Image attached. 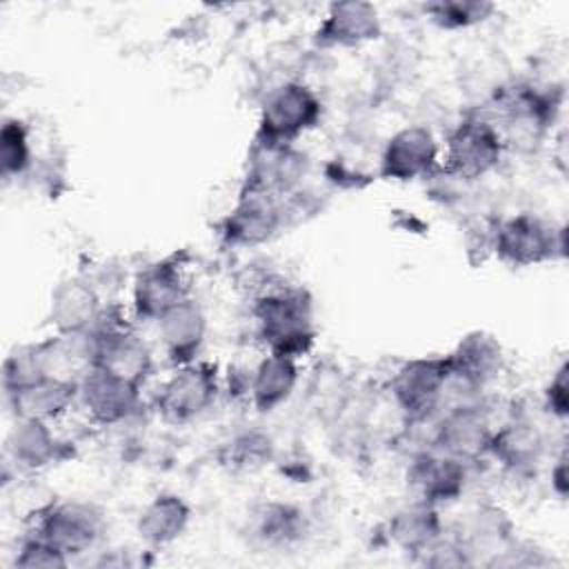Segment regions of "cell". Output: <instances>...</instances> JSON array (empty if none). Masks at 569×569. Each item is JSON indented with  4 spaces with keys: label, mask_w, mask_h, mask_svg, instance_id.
<instances>
[{
    "label": "cell",
    "mask_w": 569,
    "mask_h": 569,
    "mask_svg": "<svg viewBox=\"0 0 569 569\" xmlns=\"http://www.w3.org/2000/svg\"><path fill=\"white\" fill-rule=\"evenodd\" d=\"M300 385V360L278 353H262L249 369L247 402L260 416L284 407Z\"/></svg>",
    "instance_id": "cb8c5ba5"
},
{
    "label": "cell",
    "mask_w": 569,
    "mask_h": 569,
    "mask_svg": "<svg viewBox=\"0 0 569 569\" xmlns=\"http://www.w3.org/2000/svg\"><path fill=\"white\" fill-rule=\"evenodd\" d=\"M562 104L560 89L538 82H513L496 91L485 113L502 136L507 151L531 153L551 131Z\"/></svg>",
    "instance_id": "7a4b0ae2"
},
{
    "label": "cell",
    "mask_w": 569,
    "mask_h": 569,
    "mask_svg": "<svg viewBox=\"0 0 569 569\" xmlns=\"http://www.w3.org/2000/svg\"><path fill=\"white\" fill-rule=\"evenodd\" d=\"M104 298L87 273L60 278L47 302V325L58 336H84L98 320Z\"/></svg>",
    "instance_id": "ffe728a7"
},
{
    "label": "cell",
    "mask_w": 569,
    "mask_h": 569,
    "mask_svg": "<svg viewBox=\"0 0 569 569\" xmlns=\"http://www.w3.org/2000/svg\"><path fill=\"white\" fill-rule=\"evenodd\" d=\"M253 333L264 353L302 360L318 340L316 307L302 284L280 280L267 291L249 298Z\"/></svg>",
    "instance_id": "6da1fadb"
},
{
    "label": "cell",
    "mask_w": 569,
    "mask_h": 569,
    "mask_svg": "<svg viewBox=\"0 0 569 569\" xmlns=\"http://www.w3.org/2000/svg\"><path fill=\"white\" fill-rule=\"evenodd\" d=\"M69 456V442L58 436L53 422L11 418L4 438V460L20 473H40Z\"/></svg>",
    "instance_id": "44dd1931"
},
{
    "label": "cell",
    "mask_w": 569,
    "mask_h": 569,
    "mask_svg": "<svg viewBox=\"0 0 569 569\" xmlns=\"http://www.w3.org/2000/svg\"><path fill=\"white\" fill-rule=\"evenodd\" d=\"M469 469L471 465L427 445L411 453L405 469V482L416 500L442 509L465 496Z\"/></svg>",
    "instance_id": "2e32d148"
},
{
    "label": "cell",
    "mask_w": 569,
    "mask_h": 569,
    "mask_svg": "<svg viewBox=\"0 0 569 569\" xmlns=\"http://www.w3.org/2000/svg\"><path fill=\"white\" fill-rule=\"evenodd\" d=\"M489 249L513 269L553 262L565 256V227L540 213L518 211L491 227Z\"/></svg>",
    "instance_id": "52a82bcc"
},
{
    "label": "cell",
    "mask_w": 569,
    "mask_h": 569,
    "mask_svg": "<svg viewBox=\"0 0 569 569\" xmlns=\"http://www.w3.org/2000/svg\"><path fill=\"white\" fill-rule=\"evenodd\" d=\"M385 393L407 425H429L447 405L449 367L442 356H416L398 362Z\"/></svg>",
    "instance_id": "277c9868"
},
{
    "label": "cell",
    "mask_w": 569,
    "mask_h": 569,
    "mask_svg": "<svg viewBox=\"0 0 569 569\" xmlns=\"http://www.w3.org/2000/svg\"><path fill=\"white\" fill-rule=\"evenodd\" d=\"M542 407L549 413V418L558 422H565L569 416V380L565 360H560V365L553 369L549 382L542 389Z\"/></svg>",
    "instance_id": "836d02e7"
},
{
    "label": "cell",
    "mask_w": 569,
    "mask_h": 569,
    "mask_svg": "<svg viewBox=\"0 0 569 569\" xmlns=\"http://www.w3.org/2000/svg\"><path fill=\"white\" fill-rule=\"evenodd\" d=\"M462 542L467 545L473 565H489L509 547V542L516 538L513 522L509 520V513L491 502L478 505L471 513L462 531H458Z\"/></svg>",
    "instance_id": "83f0119b"
},
{
    "label": "cell",
    "mask_w": 569,
    "mask_h": 569,
    "mask_svg": "<svg viewBox=\"0 0 569 569\" xmlns=\"http://www.w3.org/2000/svg\"><path fill=\"white\" fill-rule=\"evenodd\" d=\"M291 216L289 198L240 187L233 207L218 224L220 240L233 249H253L271 242Z\"/></svg>",
    "instance_id": "4fadbf2b"
},
{
    "label": "cell",
    "mask_w": 569,
    "mask_h": 569,
    "mask_svg": "<svg viewBox=\"0 0 569 569\" xmlns=\"http://www.w3.org/2000/svg\"><path fill=\"white\" fill-rule=\"evenodd\" d=\"M222 393V376L216 362L196 360L173 367L158 385L151 407L156 416L173 427H184L207 416Z\"/></svg>",
    "instance_id": "ba28073f"
},
{
    "label": "cell",
    "mask_w": 569,
    "mask_h": 569,
    "mask_svg": "<svg viewBox=\"0 0 569 569\" xmlns=\"http://www.w3.org/2000/svg\"><path fill=\"white\" fill-rule=\"evenodd\" d=\"M107 529L100 507L89 500L58 498L40 505L29 518V533L51 542L71 560L98 547Z\"/></svg>",
    "instance_id": "30bf717a"
},
{
    "label": "cell",
    "mask_w": 569,
    "mask_h": 569,
    "mask_svg": "<svg viewBox=\"0 0 569 569\" xmlns=\"http://www.w3.org/2000/svg\"><path fill=\"white\" fill-rule=\"evenodd\" d=\"M89 362L109 369L138 385H147L153 373V349L138 329L129 307L118 300L104 302L98 320L84 333Z\"/></svg>",
    "instance_id": "3957f363"
},
{
    "label": "cell",
    "mask_w": 569,
    "mask_h": 569,
    "mask_svg": "<svg viewBox=\"0 0 569 569\" xmlns=\"http://www.w3.org/2000/svg\"><path fill=\"white\" fill-rule=\"evenodd\" d=\"M36 164L29 124L18 116H4L0 127V173L4 182L24 178Z\"/></svg>",
    "instance_id": "f546056e"
},
{
    "label": "cell",
    "mask_w": 569,
    "mask_h": 569,
    "mask_svg": "<svg viewBox=\"0 0 569 569\" xmlns=\"http://www.w3.org/2000/svg\"><path fill=\"white\" fill-rule=\"evenodd\" d=\"M411 562L420 567L433 569H451V567H473V558L458 533L445 531L436 542H431L422 553H418Z\"/></svg>",
    "instance_id": "d6a6232c"
},
{
    "label": "cell",
    "mask_w": 569,
    "mask_h": 569,
    "mask_svg": "<svg viewBox=\"0 0 569 569\" xmlns=\"http://www.w3.org/2000/svg\"><path fill=\"white\" fill-rule=\"evenodd\" d=\"M505 153L507 147L496 124L485 111H471L462 116L445 138L440 173L460 182H476L493 173L502 164Z\"/></svg>",
    "instance_id": "8992f818"
},
{
    "label": "cell",
    "mask_w": 569,
    "mask_h": 569,
    "mask_svg": "<svg viewBox=\"0 0 569 569\" xmlns=\"http://www.w3.org/2000/svg\"><path fill=\"white\" fill-rule=\"evenodd\" d=\"M549 456L545 429L527 413H513L496 425L489 458L513 478H531Z\"/></svg>",
    "instance_id": "e0dca14e"
},
{
    "label": "cell",
    "mask_w": 569,
    "mask_h": 569,
    "mask_svg": "<svg viewBox=\"0 0 569 569\" xmlns=\"http://www.w3.org/2000/svg\"><path fill=\"white\" fill-rule=\"evenodd\" d=\"M322 100L313 87L302 80H284L267 89L256 122V142L298 144L322 122Z\"/></svg>",
    "instance_id": "5b68a950"
},
{
    "label": "cell",
    "mask_w": 569,
    "mask_h": 569,
    "mask_svg": "<svg viewBox=\"0 0 569 569\" xmlns=\"http://www.w3.org/2000/svg\"><path fill=\"white\" fill-rule=\"evenodd\" d=\"M445 358L449 367L447 405L487 398L507 371V351L502 342L482 329L460 336Z\"/></svg>",
    "instance_id": "9c48e42d"
},
{
    "label": "cell",
    "mask_w": 569,
    "mask_h": 569,
    "mask_svg": "<svg viewBox=\"0 0 569 569\" xmlns=\"http://www.w3.org/2000/svg\"><path fill=\"white\" fill-rule=\"evenodd\" d=\"M382 36V18L376 4L362 0L331 2L316 27L313 42L320 49H358Z\"/></svg>",
    "instance_id": "7402d4cb"
},
{
    "label": "cell",
    "mask_w": 569,
    "mask_h": 569,
    "mask_svg": "<svg viewBox=\"0 0 569 569\" xmlns=\"http://www.w3.org/2000/svg\"><path fill=\"white\" fill-rule=\"evenodd\" d=\"M311 531L302 507L282 500H267L249 513V533L253 542L273 551H289L307 540Z\"/></svg>",
    "instance_id": "484cf974"
},
{
    "label": "cell",
    "mask_w": 569,
    "mask_h": 569,
    "mask_svg": "<svg viewBox=\"0 0 569 569\" xmlns=\"http://www.w3.org/2000/svg\"><path fill=\"white\" fill-rule=\"evenodd\" d=\"M142 389L129 378L89 365L76 380V409L93 427H122L142 411Z\"/></svg>",
    "instance_id": "7c38bea8"
},
{
    "label": "cell",
    "mask_w": 569,
    "mask_h": 569,
    "mask_svg": "<svg viewBox=\"0 0 569 569\" xmlns=\"http://www.w3.org/2000/svg\"><path fill=\"white\" fill-rule=\"evenodd\" d=\"M549 485H551V493L558 500H567L569 493V473H567V449L565 445L551 453V465H549Z\"/></svg>",
    "instance_id": "e575fe53"
},
{
    "label": "cell",
    "mask_w": 569,
    "mask_h": 569,
    "mask_svg": "<svg viewBox=\"0 0 569 569\" xmlns=\"http://www.w3.org/2000/svg\"><path fill=\"white\" fill-rule=\"evenodd\" d=\"M2 393L11 418H31L56 425L76 409V380L67 378L40 376Z\"/></svg>",
    "instance_id": "603a6c76"
},
{
    "label": "cell",
    "mask_w": 569,
    "mask_h": 569,
    "mask_svg": "<svg viewBox=\"0 0 569 569\" xmlns=\"http://www.w3.org/2000/svg\"><path fill=\"white\" fill-rule=\"evenodd\" d=\"M496 11L487 0H436L422 4V13L442 31H465L487 22Z\"/></svg>",
    "instance_id": "4dcf8cb0"
},
{
    "label": "cell",
    "mask_w": 569,
    "mask_h": 569,
    "mask_svg": "<svg viewBox=\"0 0 569 569\" xmlns=\"http://www.w3.org/2000/svg\"><path fill=\"white\" fill-rule=\"evenodd\" d=\"M445 531L447 525L440 516V509L416 498L409 505L396 509L385 522V538L389 545L411 556V560L431 542H436Z\"/></svg>",
    "instance_id": "4316f807"
},
{
    "label": "cell",
    "mask_w": 569,
    "mask_h": 569,
    "mask_svg": "<svg viewBox=\"0 0 569 569\" xmlns=\"http://www.w3.org/2000/svg\"><path fill=\"white\" fill-rule=\"evenodd\" d=\"M276 456V442L273 438L258 429L249 427L242 431H236L220 445L218 460L229 471H258L264 465H269Z\"/></svg>",
    "instance_id": "f1b7e54d"
},
{
    "label": "cell",
    "mask_w": 569,
    "mask_h": 569,
    "mask_svg": "<svg viewBox=\"0 0 569 569\" xmlns=\"http://www.w3.org/2000/svg\"><path fill=\"white\" fill-rule=\"evenodd\" d=\"M496 425L487 398L453 402L429 422L427 445L473 467L489 458Z\"/></svg>",
    "instance_id": "8fae6325"
},
{
    "label": "cell",
    "mask_w": 569,
    "mask_h": 569,
    "mask_svg": "<svg viewBox=\"0 0 569 569\" xmlns=\"http://www.w3.org/2000/svg\"><path fill=\"white\" fill-rule=\"evenodd\" d=\"M156 336L164 360L182 367L202 358L209 336V316L196 296H189L169 307L156 322Z\"/></svg>",
    "instance_id": "d6986e66"
},
{
    "label": "cell",
    "mask_w": 569,
    "mask_h": 569,
    "mask_svg": "<svg viewBox=\"0 0 569 569\" xmlns=\"http://www.w3.org/2000/svg\"><path fill=\"white\" fill-rule=\"evenodd\" d=\"M71 562L73 560L64 551L29 531L20 538L11 558V567L16 569H60L69 567Z\"/></svg>",
    "instance_id": "1f68e13d"
},
{
    "label": "cell",
    "mask_w": 569,
    "mask_h": 569,
    "mask_svg": "<svg viewBox=\"0 0 569 569\" xmlns=\"http://www.w3.org/2000/svg\"><path fill=\"white\" fill-rule=\"evenodd\" d=\"M191 518L193 507L184 496L176 491H160L138 511L136 533L147 549H167L187 533Z\"/></svg>",
    "instance_id": "d4e9b609"
},
{
    "label": "cell",
    "mask_w": 569,
    "mask_h": 569,
    "mask_svg": "<svg viewBox=\"0 0 569 569\" xmlns=\"http://www.w3.org/2000/svg\"><path fill=\"white\" fill-rule=\"evenodd\" d=\"M442 142L427 124H405L382 144L378 176L389 182H418L440 173Z\"/></svg>",
    "instance_id": "9a60e30c"
},
{
    "label": "cell",
    "mask_w": 569,
    "mask_h": 569,
    "mask_svg": "<svg viewBox=\"0 0 569 569\" xmlns=\"http://www.w3.org/2000/svg\"><path fill=\"white\" fill-rule=\"evenodd\" d=\"M193 296L184 260L173 253L142 264L129 284V311L136 322H156L169 307Z\"/></svg>",
    "instance_id": "5bb4252c"
},
{
    "label": "cell",
    "mask_w": 569,
    "mask_h": 569,
    "mask_svg": "<svg viewBox=\"0 0 569 569\" xmlns=\"http://www.w3.org/2000/svg\"><path fill=\"white\" fill-rule=\"evenodd\" d=\"M309 173V156L298 144L251 142L242 187L291 198L302 191Z\"/></svg>",
    "instance_id": "ac0fdd59"
}]
</instances>
